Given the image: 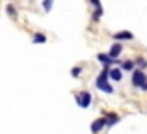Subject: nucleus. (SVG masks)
Returning <instances> with one entry per match:
<instances>
[{
	"mask_svg": "<svg viewBox=\"0 0 147 134\" xmlns=\"http://www.w3.org/2000/svg\"><path fill=\"white\" fill-rule=\"evenodd\" d=\"M95 86H97L100 91H104V93H108V95H110L112 91H114V90H112V84L108 82V67H104L102 71L99 73V76L95 78Z\"/></svg>",
	"mask_w": 147,
	"mask_h": 134,
	"instance_id": "obj_1",
	"label": "nucleus"
},
{
	"mask_svg": "<svg viewBox=\"0 0 147 134\" xmlns=\"http://www.w3.org/2000/svg\"><path fill=\"white\" fill-rule=\"evenodd\" d=\"M75 99H76V104H78L80 108H90L91 101H93L90 91H78V93L75 95Z\"/></svg>",
	"mask_w": 147,
	"mask_h": 134,
	"instance_id": "obj_2",
	"label": "nucleus"
},
{
	"mask_svg": "<svg viewBox=\"0 0 147 134\" xmlns=\"http://www.w3.org/2000/svg\"><path fill=\"white\" fill-rule=\"evenodd\" d=\"M130 82H132V86H134V88H142V86H144V84L147 82V75H145V71H142V69H134Z\"/></svg>",
	"mask_w": 147,
	"mask_h": 134,
	"instance_id": "obj_3",
	"label": "nucleus"
},
{
	"mask_svg": "<svg viewBox=\"0 0 147 134\" xmlns=\"http://www.w3.org/2000/svg\"><path fill=\"white\" fill-rule=\"evenodd\" d=\"M97 62L102 63L104 67H114V65H117V63H119V60H112L108 54H102V52H99V54H97Z\"/></svg>",
	"mask_w": 147,
	"mask_h": 134,
	"instance_id": "obj_4",
	"label": "nucleus"
},
{
	"mask_svg": "<svg viewBox=\"0 0 147 134\" xmlns=\"http://www.w3.org/2000/svg\"><path fill=\"white\" fill-rule=\"evenodd\" d=\"M121 78H123V71L117 65L108 67V80H115V82H119Z\"/></svg>",
	"mask_w": 147,
	"mask_h": 134,
	"instance_id": "obj_5",
	"label": "nucleus"
},
{
	"mask_svg": "<svg viewBox=\"0 0 147 134\" xmlns=\"http://www.w3.org/2000/svg\"><path fill=\"white\" fill-rule=\"evenodd\" d=\"M114 41H132L134 39V36H132V32H129V30H123V32H117V34H114Z\"/></svg>",
	"mask_w": 147,
	"mask_h": 134,
	"instance_id": "obj_6",
	"label": "nucleus"
},
{
	"mask_svg": "<svg viewBox=\"0 0 147 134\" xmlns=\"http://www.w3.org/2000/svg\"><path fill=\"white\" fill-rule=\"evenodd\" d=\"M121 52H123V45L119 43V41H115V43L112 45V48H110V52H108V56H110L112 60H117Z\"/></svg>",
	"mask_w": 147,
	"mask_h": 134,
	"instance_id": "obj_7",
	"label": "nucleus"
},
{
	"mask_svg": "<svg viewBox=\"0 0 147 134\" xmlns=\"http://www.w3.org/2000/svg\"><path fill=\"white\" fill-rule=\"evenodd\" d=\"M104 127H106V119H104V117H99V119H95L93 123H91V132L97 134V132L102 131Z\"/></svg>",
	"mask_w": 147,
	"mask_h": 134,
	"instance_id": "obj_8",
	"label": "nucleus"
},
{
	"mask_svg": "<svg viewBox=\"0 0 147 134\" xmlns=\"http://www.w3.org/2000/svg\"><path fill=\"white\" fill-rule=\"evenodd\" d=\"M104 119H106V127H112V125H115L119 121V116L117 114H106V116H104Z\"/></svg>",
	"mask_w": 147,
	"mask_h": 134,
	"instance_id": "obj_9",
	"label": "nucleus"
},
{
	"mask_svg": "<svg viewBox=\"0 0 147 134\" xmlns=\"http://www.w3.org/2000/svg\"><path fill=\"white\" fill-rule=\"evenodd\" d=\"M32 41H34L36 45L47 43V36H45V34H41V32H36V34H34V37H32Z\"/></svg>",
	"mask_w": 147,
	"mask_h": 134,
	"instance_id": "obj_10",
	"label": "nucleus"
},
{
	"mask_svg": "<svg viewBox=\"0 0 147 134\" xmlns=\"http://www.w3.org/2000/svg\"><path fill=\"white\" fill-rule=\"evenodd\" d=\"M119 69H121V71H130V73H132L134 69H136V67H134V60H125Z\"/></svg>",
	"mask_w": 147,
	"mask_h": 134,
	"instance_id": "obj_11",
	"label": "nucleus"
},
{
	"mask_svg": "<svg viewBox=\"0 0 147 134\" xmlns=\"http://www.w3.org/2000/svg\"><path fill=\"white\" fill-rule=\"evenodd\" d=\"M134 67H138V69H142V71H145V69H147V60L144 58V56L136 58V60H134Z\"/></svg>",
	"mask_w": 147,
	"mask_h": 134,
	"instance_id": "obj_12",
	"label": "nucleus"
},
{
	"mask_svg": "<svg viewBox=\"0 0 147 134\" xmlns=\"http://www.w3.org/2000/svg\"><path fill=\"white\" fill-rule=\"evenodd\" d=\"M6 13L9 15V17L13 19V21H17V17H19V15H17V9H15V6H11V4H7V6H6Z\"/></svg>",
	"mask_w": 147,
	"mask_h": 134,
	"instance_id": "obj_13",
	"label": "nucleus"
},
{
	"mask_svg": "<svg viewBox=\"0 0 147 134\" xmlns=\"http://www.w3.org/2000/svg\"><path fill=\"white\" fill-rule=\"evenodd\" d=\"M102 13H104V11H102V6H100V7H95V11H93V17H91V21H93V22L100 21V17H102Z\"/></svg>",
	"mask_w": 147,
	"mask_h": 134,
	"instance_id": "obj_14",
	"label": "nucleus"
},
{
	"mask_svg": "<svg viewBox=\"0 0 147 134\" xmlns=\"http://www.w3.org/2000/svg\"><path fill=\"white\" fill-rule=\"evenodd\" d=\"M80 75H82V67H80V65H76V67H73V69H71V76L78 78Z\"/></svg>",
	"mask_w": 147,
	"mask_h": 134,
	"instance_id": "obj_15",
	"label": "nucleus"
},
{
	"mask_svg": "<svg viewBox=\"0 0 147 134\" xmlns=\"http://www.w3.org/2000/svg\"><path fill=\"white\" fill-rule=\"evenodd\" d=\"M52 4H54V0H43V9L50 11V9H52Z\"/></svg>",
	"mask_w": 147,
	"mask_h": 134,
	"instance_id": "obj_16",
	"label": "nucleus"
},
{
	"mask_svg": "<svg viewBox=\"0 0 147 134\" xmlns=\"http://www.w3.org/2000/svg\"><path fill=\"white\" fill-rule=\"evenodd\" d=\"M90 4L93 7H100V0H90Z\"/></svg>",
	"mask_w": 147,
	"mask_h": 134,
	"instance_id": "obj_17",
	"label": "nucleus"
},
{
	"mask_svg": "<svg viewBox=\"0 0 147 134\" xmlns=\"http://www.w3.org/2000/svg\"><path fill=\"white\" fill-rule=\"evenodd\" d=\"M140 90H142V91H147V82H145V84H144V86H142V88H140Z\"/></svg>",
	"mask_w": 147,
	"mask_h": 134,
	"instance_id": "obj_18",
	"label": "nucleus"
}]
</instances>
